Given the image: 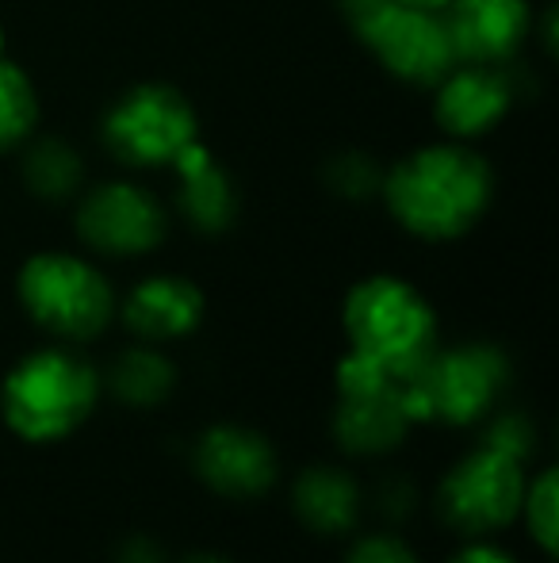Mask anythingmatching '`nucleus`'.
Returning <instances> with one entry per match:
<instances>
[{"mask_svg": "<svg viewBox=\"0 0 559 563\" xmlns=\"http://www.w3.org/2000/svg\"><path fill=\"white\" fill-rule=\"evenodd\" d=\"M203 291L188 276L157 273L146 276L123 299V322L146 341H172L200 327Z\"/></svg>", "mask_w": 559, "mask_h": 563, "instance_id": "2eb2a0df", "label": "nucleus"}, {"mask_svg": "<svg viewBox=\"0 0 559 563\" xmlns=\"http://www.w3.org/2000/svg\"><path fill=\"white\" fill-rule=\"evenodd\" d=\"M123 563H161V552L138 537V541H131L127 549H123Z\"/></svg>", "mask_w": 559, "mask_h": 563, "instance_id": "393cba45", "label": "nucleus"}, {"mask_svg": "<svg viewBox=\"0 0 559 563\" xmlns=\"http://www.w3.org/2000/svg\"><path fill=\"white\" fill-rule=\"evenodd\" d=\"M483 445H494V449L510 452V456L525 460L533 452V426L525 422L522 415H502V418H494V426L487 430Z\"/></svg>", "mask_w": 559, "mask_h": 563, "instance_id": "4be33fe9", "label": "nucleus"}, {"mask_svg": "<svg viewBox=\"0 0 559 563\" xmlns=\"http://www.w3.org/2000/svg\"><path fill=\"white\" fill-rule=\"evenodd\" d=\"M440 15L460 62L506 66L533 35L529 0H448Z\"/></svg>", "mask_w": 559, "mask_h": 563, "instance_id": "f8f14e48", "label": "nucleus"}, {"mask_svg": "<svg viewBox=\"0 0 559 563\" xmlns=\"http://www.w3.org/2000/svg\"><path fill=\"white\" fill-rule=\"evenodd\" d=\"M525 498L522 460L494 445H479L440 483L437 506L448 526L463 533H491L517 518Z\"/></svg>", "mask_w": 559, "mask_h": 563, "instance_id": "1a4fd4ad", "label": "nucleus"}, {"mask_svg": "<svg viewBox=\"0 0 559 563\" xmlns=\"http://www.w3.org/2000/svg\"><path fill=\"white\" fill-rule=\"evenodd\" d=\"M353 35L395 81L414 89H433L456 66V46L445 15L433 8H414L403 0H383L380 8L353 23Z\"/></svg>", "mask_w": 559, "mask_h": 563, "instance_id": "0eeeda50", "label": "nucleus"}, {"mask_svg": "<svg viewBox=\"0 0 559 563\" xmlns=\"http://www.w3.org/2000/svg\"><path fill=\"white\" fill-rule=\"evenodd\" d=\"M23 180L38 200H69L85 185V162L69 142L62 139H27L23 142Z\"/></svg>", "mask_w": 559, "mask_h": 563, "instance_id": "f3484780", "label": "nucleus"}, {"mask_svg": "<svg viewBox=\"0 0 559 563\" xmlns=\"http://www.w3.org/2000/svg\"><path fill=\"white\" fill-rule=\"evenodd\" d=\"M414 415L406 376L353 353L337 364L334 433L349 452H388L406 438Z\"/></svg>", "mask_w": 559, "mask_h": 563, "instance_id": "6e6552de", "label": "nucleus"}, {"mask_svg": "<svg viewBox=\"0 0 559 563\" xmlns=\"http://www.w3.org/2000/svg\"><path fill=\"white\" fill-rule=\"evenodd\" d=\"M383 208L422 242L463 238L494 200V169L471 142H425L380 180Z\"/></svg>", "mask_w": 559, "mask_h": 563, "instance_id": "f257e3e1", "label": "nucleus"}, {"mask_svg": "<svg viewBox=\"0 0 559 563\" xmlns=\"http://www.w3.org/2000/svg\"><path fill=\"white\" fill-rule=\"evenodd\" d=\"M177 177V208L195 230L203 234H223L238 216V188L231 173L219 165L215 150L203 139H195L177 162L169 165Z\"/></svg>", "mask_w": 559, "mask_h": 563, "instance_id": "4468645a", "label": "nucleus"}, {"mask_svg": "<svg viewBox=\"0 0 559 563\" xmlns=\"http://www.w3.org/2000/svg\"><path fill=\"white\" fill-rule=\"evenodd\" d=\"M188 563H226V560H219V556H200V560H188Z\"/></svg>", "mask_w": 559, "mask_h": 563, "instance_id": "cd10ccee", "label": "nucleus"}, {"mask_svg": "<svg viewBox=\"0 0 559 563\" xmlns=\"http://www.w3.org/2000/svg\"><path fill=\"white\" fill-rule=\"evenodd\" d=\"M337 4H342L345 20H349V23H357V20H365V15L372 12V8H380L383 0H337Z\"/></svg>", "mask_w": 559, "mask_h": 563, "instance_id": "a878e982", "label": "nucleus"}, {"mask_svg": "<svg viewBox=\"0 0 559 563\" xmlns=\"http://www.w3.org/2000/svg\"><path fill=\"white\" fill-rule=\"evenodd\" d=\"M104 150L127 169H169L200 134L192 100L169 81H142L115 97L100 123Z\"/></svg>", "mask_w": 559, "mask_h": 563, "instance_id": "39448f33", "label": "nucleus"}, {"mask_svg": "<svg viewBox=\"0 0 559 563\" xmlns=\"http://www.w3.org/2000/svg\"><path fill=\"white\" fill-rule=\"evenodd\" d=\"M97 372L66 349H43L20 361L4 379V418L23 441H58L89 418Z\"/></svg>", "mask_w": 559, "mask_h": 563, "instance_id": "7ed1b4c3", "label": "nucleus"}, {"mask_svg": "<svg viewBox=\"0 0 559 563\" xmlns=\"http://www.w3.org/2000/svg\"><path fill=\"white\" fill-rule=\"evenodd\" d=\"M345 334L353 353L411 376L437 349V314L403 276H365L345 296Z\"/></svg>", "mask_w": 559, "mask_h": 563, "instance_id": "f03ea898", "label": "nucleus"}, {"mask_svg": "<svg viewBox=\"0 0 559 563\" xmlns=\"http://www.w3.org/2000/svg\"><path fill=\"white\" fill-rule=\"evenodd\" d=\"M38 126V92L27 69L15 66L8 54H0V154L20 150L35 139Z\"/></svg>", "mask_w": 559, "mask_h": 563, "instance_id": "a211bd4d", "label": "nucleus"}, {"mask_svg": "<svg viewBox=\"0 0 559 563\" xmlns=\"http://www.w3.org/2000/svg\"><path fill=\"white\" fill-rule=\"evenodd\" d=\"M349 563H418V560L395 537H365V541L353 544Z\"/></svg>", "mask_w": 559, "mask_h": 563, "instance_id": "5701e85b", "label": "nucleus"}, {"mask_svg": "<svg viewBox=\"0 0 559 563\" xmlns=\"http://www.w3.org/2000/svg\"><path fill=\"white\" fill-rule=\"evenodd\" d=\"M0 54H4V31H0Z\"/></svg>", "mask_w": 559, "mask_h": 563, "instance_id": "c85d7f7f", "label": "nucleus"}, {"mask_svg": "<svg viewBox=\"0 0 559 563\" xmlns=\"http://www.w3.org/2000/svg\"><path fill=\"white\" fill-rule=\"evenodd\" d=\"M380 180H383V173L376 169L365 154H342L334 162V173H329V185H334L337 192L349 196V200L380 192Z\"/></svg>", "mask_w": 559, "mask_h": 563, "instance_id": "412c9836", "label": "nucleus"}, {"mask_svg": "<svg viewBox=\"0 0 559 563\" xmlns=\"http://www.w3.org/2000/svg\"><path fill=\"white\" fill-rule=\"evenodd\" d=\"M169 230L161 196L138 180H104L77 203V234L104 257H142L157 250Z\"/></svg>", "mask_w": 559, "mask_h": 563, "instance_id": "9d476101", "label": "nucleus"}, {"mask_svg": "<svg viewBox=\"0 0 559 563\" xmlns=\"http://www.w3.org/2000/svg\"><path fill=\"white\" fill-rule=\"evenodd\" d=\"M295 510L314 533H345L357 521L360 490L337 467H314L295 483Z\"/></svg>", "mask_w": 559, "mask_h": 563, "instance_id": "dca6fc26", "label": "nucleus"}, {"mask_svg": "<svg viewBox=\"0 0 559 563\" xmlns=\"http://www.w3.org/2000/svg\"><path fill=\"white\" fill-rule=\"evenodd\" d=\"M20 303L54 338L89 341L112 322L115 291L92 261L66 250H46L23 261Z\"/></svg>", "mask_w": 559, "mask_h": 563, "instance_id": "20e7f679", "label": "nucleus"}, {"mask_svg": "<svg viewBox=\"0 0 559 563\" xmlns=\"http://www.w3.org/2000/svg\"><path fill=\"white\" fill-rule=\"evenodd\" d=\"M195 467L208 487L234 498L261 495L277 479V452L269 441L242 426H215L195 445Z\"/></svg>", "mask_w": 559, "mask_h": 563, "instance_id": "ddd939ff", "label": "nucleus"}, {"mask_svg": "<svg viewBox=\"0 0 559 563\" xmlns=\"http://www.w3.org/2000/svg\"><path fill=\"white\" fill-rule=\"evenodd\" d=\"M403 4H414V8H433V12H445L448 0H403Z\"/></svg>", "mask_w": 559, "mask_h": 563, "instance_id": "bb28decb", "label": "nucleus"}, {"mask_svg": "<svg viewBox=\"0 0 559 563\" xmlns=\"http://www.w3.org/2000/svg\"><path fill=\"white\" fill-rule=\"evenodd\" d=\"M517 100L514 77L506 66H483V62H456L437 85H433V119L445 139L476 142L491 134L510 115Z\"/></svg>", "mask_w": 559, "mask_h": 563, "instance_id": "9b49d317", "label": "nucleus"}, {"mask_svg": "<svg viewBox=\"0 0 559 563\" xmlns=\"http://www.w3.org/2000/svg\"><path fill=\"white\" fill-rule=\"evenodd\" d=\"M510 379V364L494 345H456L433 349L418 368L406 376V399H411L414 422L445 418V422H476L499 402Z\"/></svg>", "mask_w": 559, "mask_h": 563, "instance_id": "423d86ee", "label": "nucleus"}, {"mask_svg": "<svg viewBox=\"0 0 559 563\" xmlns=\"http://www.w3.org/2000/svg\"><path fill=\"white\" fill-rule=\"evenodd\" d=\"M522 510L529 514V533L540 549L552 556L556 552V526H559V495H556V472H545L533 487H525Z\"/></svg>", "mask_w": 559, "mask_h": 563, "instance_id": "aec40b11", "label": "nucleus"}, {"mask_svg": "<svg viewBox=\"0 0 559 563\" xmlns=\"http://www.w3.org/2000/svg\"><path fill=\"white\" fill-rule=\"evenodd\" d=\"M169 387H172V364L161 353H154V349H131L112 368V391L123 402H135V407L161 402L169 395Z\"/></svg>", "mask_w": 559, "mask_h": 563, "instance_id": "6ab92c4d", "label": "nucleus"}, {"mask_svg": "<svg viewBox=\"0 0 559 563\" xmlns=\"http://www.w3.org/2000/svg\"><path fill=\"white\" fill-rule=\"evenodd\" d=\"M452 563H514V560H510L506 552L491 549V544H471V549H463Z\"/></svg>", "mask_w": 559, "mask_h": 563, "instance_id": "b1692460", "label": "nucleus"}]
</instances>
